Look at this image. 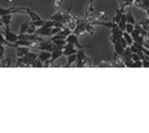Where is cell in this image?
<instances>
[{
    "label": "cell",
    "instance_id": "cell-1",
    "mask_svg": "<svg viewBox=\"0 0 149 133\" xmlns=\"http://www.w3.org/2000/svg\"><path fill=\"white\" fill-rule=\"evenodd\" d=\"M77 59H76V67L77 68H81V67H87V68H90L93 65V61L90 58H88L85 53L84 49H79L77 50Z\"/></svg>",
    "mask_w": 149,
    "mask_h": 133
},
{
    "label": "cell",
    "instance_id": "cell-2",
    "mask_svg": "<svg viewBox=\"0 0 149 133\" xmlns=\"http://www.w3.org/2000/svg\"><path fill=\"white\" fill-rule=\"evenodd\" d=\"M29 8L25 7H10V8H2L0 7V17L3 14H13V13H27Z\"/></svg>",
    "mask_w": 149,
    "mask_h": 133
},
{
    "label": "cell",
    "instance_id": "cell-3",
    "mask_svg": "<svg viewBox=\"0 0 149 133\" xmlns=\"http://www.w3.org/2000/svg\"><path fill=\"white\" fill-rule=\"evenodd\" d=\"M66 42H68V43H72L77 48V50H79V49H85V48H89L90 45H81L79 43V41H78V36L77 34H74V32H71L70 34H68L67 37H66Z\"/></svg>",
    "mask_w": 149,
    "mask_h": 133
},
{
    "label": "cell",
    "instance_id": "cell-4",
    "mask_svg": "<svg viewBox=\"0 0 149 133\" xmlns=\"http://www.w3.org/2000/svg\"><path fill=\"white\" fill-rule=\"evenodd\" d=\"M35 34L37 36H40V37H51L54 36L52 33V27H46V25H42V27H39L36 29V32Z\"/></svg>",
    "mask_w": 149,
    "mask_h": 133
},
{
    "label": "cell",
    "instance_id": "cell-5",
    "mask_svg": "<svg viewBox=\"0 0 149 133\" xmlns=\"http://www.w3.org/2000/svg\"><path fill=\"white\" fill-rule=\"evenodd\" d=\"M39 50H45V51H49V52H52L54 50L58 49L56 45L54 44V42L51 40H45V41H41L39 43Z\"/></svg>",
    "mask_w": 149,
    "mask_h": 133
},
{
    "label": "cell",
    "instance_id": "cell-6",
    "mask_svg": "<svg viewBox=\"0 0 149 133\" xmlns=\"http://www.w3.org/2000/svg\"><path fill=\"white\" fill-rule=\"evenodd\" d=\"M3 36H5V39H6L8 42H11V43H15L16 41H18V34L11 32L9 25H6V30L3 32Z\"/></svg>",
    "mask_w": 149,
    "mask_h": 133
},
{
    "label": "cell",
    "instance_id": "cell-7",
    "mask_svg": "<svg viewBox=\"0 0 149 133\" xmlns=\"http://www.w3.org/2000/svg\"><path fill=\"white\" fill-rule=\"evenodd\" d=\"M77 53V48L74 47L72 43H67L65 44V47L62 48V56H70V54H74Z\"/></svg>",
    "mask_w": 149,
    "mask_h": 133
},
{
    "label": "cell",
    "instance_id": "cell-8",
    "mask_svg": "<svg viewBox=\"0 0 149 133\" xmlns=\"http://www.w3.org/2000/svg\"><path fill=\"white\" fill-rule=\"evenodd\" d=\"M50 58H51V52H49V51L40 50V53L38 54V59H39L41 62H45L46 60H48Z\"/></svg>",
    "mask_w": 149,
    "mask_h": 133
},
{
    "label": "cell",
    "instance_id": "cell-9",
    "mask_svg": "<svg viewBox=\"0 0 149 133\" xmlns=\"http://www.w3.org/2000/svg\"><path fill=\"white\" fill-rule=\"evenodd\" d=\"M30 49L28 47H17V51H16V56L18 58L24 57L26 53H28Z\"/></svg>",
    "mask_w": 149,
    "mask_h": 133
},
{
    "label": "cell",
    "instance_id": "cell-10",
    "mask_svg": "<svg viewBox=\"0 0 149 133\" xmlns=\"http://www.w3.org/2000/svg\"><path fill=\"white\" fill-rule=\"evenodd\" d=\"M126 25H127V17H126V12H125V13H123L121 18H120V20H119L118 28L121 30V31H125V29H126Z\"/></svg>",
    "mask_w": 149,
    "mask_h": 133
},
{
    "label": "cell",
    "instance_id": "cell-11",
    "mask_svg": "<svg viewBox=\"0 0 149 133\" xmlns=\"http://www.w3.org/2000/svg\"><path fill=\"white\" fill-rule=\"evenodd\" d=\"M134 28H135V29H136L137 31L139 32V33H140V34H141L143 37H145V38L147 37V31H146V30L143 29V25H140V23H138V22H136V23L134 25Z\"/></svg>",
    "mask_w": 149,
    "mask_h": 133
},
{
    "label": "cell",
    "instance_id": "cell-12",
    "mask_svg": "<svg viewBox=\"0 0 149 133\" xmlns=\"http://www.w3.org/2000/svg\"><path fill=\"white\" fill-rule=\"evenodd\" d=\"M54 44L56 45L57 48H59V49H62L63 47H65V44L67 43L66 42V39H55V40H51Z\"/></svg>",
    "mask_w": 149,
    "mask_h": 133
},
{
    "label": "cell",
    "instance_id": "cell-13",
    "mask_svg": "<svg viewBox=\"0 0 149 133\" xmlns=\"http://www.w3.org/2000/svg\"><path fill=\"white\" fill-rule=\"evenodd\" d=\"M61 56H62V49H59V48H58V49H56V50H54L51 52V58H50V59H51L52 61H55V60H57L58 58H60Z\"/></svg>",
    "mask_w": 149,
    "mask_h": 133
},
{
    "label": "cell",
    "instance_id": "cell-14",
    "mask_svg": "<svg viewBox=\"0 0 149 133\" xmlns=\"http://www.w3.org/2000/svg\"><path fill=\"white\" fill-rule=\"evenodd\" d=\"M85 30H86V32H87L88 34L93 36L95 34V25H93L91 23H89L87 21V23L85 25Z\"/></svg>",
    "mask_w": 149,
    "mask_h": 133
},
{
    "label": "cell",
    "instance_id": "cell-15",
    "mask_svg": "<svg viewBox=\"0 0 149 133\" xmlns=\"http://www.w3.org/2000/svg\"><path fill=\"white\" fill-rule=\"evenodd\" d=\"M76 59H77L76 53L70 54V56H67V63H66V68H68V67H70L72 63H74V62H76Z\"/></svg>",
    "mask_w": 149,
    "mask_h": 133
},
{
    "label": "cell",
    "instance_id": "cell-16",
    "mask_svg": "<svg viewBox=\"0 0 149 133\" xmlns=\"http://www.w3.org/2000/svg\"><path fill=\"white\" fill-rule=\"evenodd\" d=\"M113 47H115V53H117V54H119V56H121L125 50L124 47L120 45L119 42H115V43H113Z\"/></svg>",
    "mask_w": 149,
    "mask_h": 133
},
{
    "label": "cell",
    "instance_id": "cell-17",
    "mask_svg": "<svg viewBox=\"0 0 149 133\" xmlns=\"http://www.w3.org/2000/svg\"><path fill=\"white\" fill-rule=\"evenodd\" d=\"M123 37H124V39L126 40V42H127L128 45H131V44L134 43V40H132V37L130 36V33L124 31L123 32Z\"/></svg>",
    "mask_w": 149,
    "mask_h": 133
},
{
    "label": "cell",
    "instance_id": "cell-18",
    "mask_svg": "<svg viewBox=\"0 0 149 133\" xmlns=\"http://www.w3.org/2000/svg\"><path fill=\"white\" fill-rule=\"evenodd\" d=\"M30 25V19L26 20L25 22L22 23V25H20V30H19V33H26L27 32V29H28V27Z\"/></svg>",
    "mask_w": 149,
    "mask_h": 133
},
{
    "label": "cell",
    "instance_id": "cell-19",
    "mask_svg": "<svg viewBox=\"0 0 149 133\" xmlns=\"http://www.w3.org/2000/svg\"><path fill=\"white\" fill-rule=\"evenodd\" d=\"M93 0H89L87 3H86V7H85V12L86 13H93Z\"/></svg>",
    "mask_w": 149,
    "mask_h": 133
},
{
    "label": "cell",
    "instance_id": "cell-20",
    "mask_svg": "<svg viewBox=\"0 0 149 133\" xmlns=\"http://www.w3.org/2000/svg\"><path fill=\"white\" fill-rule=\"evenodd\" d=\"M0 43H2L3 45H9V47H13L15 48V43H11V42H8L6 39H5V36H3V32H0Z\"/></svg>",
    "mask_w": 149,
    "mask_h": 133
},
{
    "label": "cell",
    "instance_id": "cell-21",
    "mask_svg": "<svg viewBox=\"0 0 149 133\" xmlns=\"http://www.w3.org/2000/svg\"><path fill=\"white\" fill-rule=\"evenodd\" d=\"M11 16L13 14H3V16H1L0 18L2 20V22H3V25H10V21H11Z\"/></svg>",
    "mask_w": 149,
    "mask_h": 133
},
{
    "label": "cell",
    "instance_id": "cell-22",
    "mask_svg": "<svg viewBox=\"0 0 149 133\" xmlns=\"http://www.w3.org/2000/svg\"><path fill=\"white\" fill-rule=\"evenodd\" d=\"M126 17H127V22H129V23H132V25H135L137 21L135 20L134 18V16H132V12H131V10L128 11V13H126Z\"/></svg>",
    "mask_w": 149,
    "mask_h": 133
},
{
    "label": "cell",
    "instance_id": "cell-23",
    "mask_svg": "<svg viewBox=\"0 0 149 133\" xmlns=\"http://www.w3.org/2000/svg\"><path fill=\"white\" fill-rule=\"evenodd\" d=\"M27 13H28V14L30 16V20H31V21H36V20H40V19H41V18H40V17L38 16L37 13L33 12V11H31L30 9H29V10L27 11Z\"/></svg>",
    "mask_w": 149,
    "mask_h": 133
},
{
    "label": "cell",
    "instance_id": "cell-24",
    "mask_svg": "<svg viewBox=\"0 0 149 133\" xmlns=\"http://www.w3.org/2000/svg\"><path fill=\"white\" fill-rule=\"evenodd\" d=\"M98 67H102V68H110L111 67V62H110V60H101L98 64Z\"/></svg>",
    "mask_w": 149,
    "mask_h": 133
},
{
    "label": "cell",
    "instance_id": "cell-25",
    "mask_svg": "<svg viewBox=\"0 0 149 133\" xmlns=\"http://www.w3.org/2000/svg\"><path fill=\"white\" fill-rule=\"evenodd\" d=\"M39 43H40V41H38V40H31L28 48L29 49H38L39 48Z\"/></svg>",
    "mask_w": 149,
    "mask_h": 133
},
{
    "label": "cell",
    "instance_id": "cell-26",
    "mask_svg": "<svg viewBox=\"0 0 149 133\" xmlns=\"http://www.w3.org/2000/svg\"><path fill=\"white\" fill-rule=\"evenodd\" d=\"M145 37H143L141 34H139L137 38L134 39V42L135 43H138V44H141V45H143V43H145Z\"/></svg>",
    "mask_w": 149,
    "mask_h": 133
},
{
    "label": "cell",
    "instance_id": "cell-27",
    "mask_svg": "<svg viewBox=\"0 0 149 133\" xmlns=\"http://www.w3.org/2000/svg\"><path fill=\"white\" fill-rule=\"evenodd\" d=\"M30 67H32V68H42V67H44V64H42V62H41V61L37 58V59L31 63Z\"/></svg>",
    "mask_w": 149,
    "mask_h": 133
},
{
    "label": "cell",
    "instance_id": "cell-28",
    "mask_svg": "<svg viewBox=\"0 0 149 133\" xmlns=\"http://www.w3.org/2000/svg\"><path fill=\"white\" fill-rule=\"evenodd\" d=\"M36 29H37V27H35L33 25H29L28 27V29H27V32L26 33H28V34H33L35 32H36Z\"/></svg>",
    "mask_w": 149,
    "mask_h": 133
},
{
    "label": "cell",
    "instance_id": "cell-29",
    "mask_svg": "<svg viewBox=\"0 0 149 133\" xmlns=\"http://www.w3.org/2000/svg\"><path fill=\"white\" fill-rule=\"evenodd\" d=\"M134 25L132 23H129V22H127V25H126V29H125V31L128 32V33H131V32L134 31Z\"/></svg>",
    "mask_w": 149,
    "mask_h": 133
},
{
    "label": "cell",
    "instance_id": "cell-30",
    "mask_svg": "<svg viewBox=\"0 0 149 133\" xmlns=\"http://www.w3.org/2000/svg\"><path fill=\"white\" fill-rule=\"evenodd\" d=\"M10 63H11V61H10L8 58H5V59H2V61H1V65H2V67H5V68L9 67V65H10Z\"/></svg>",
    "mask_w": 149,
    "mask_h": 133
},
{
    "label": "cell",
    "instance_id": "cell-31",
    "mask_svg": "<svg viewBox=\"0 0 149 133\" xmlns=\"http://www.w3.org/2000/svg\"><path fill=\"white\" fill-rule=\"evenodd\" d=\"M117 42H119V44H120V45H123L125 49L128 47V44H127V42H126V40L124 39V37H123V36L118 39V41H117Z\"/></svg>",
    "mask_w": 149,
    "mask_h": 133
},
{
    "label": "cell",
    "instance_id": "cell-32",
    "mask_svg": "<svg viewBox=\"0 0 149 133\" xmlns=\"http://www.w3.org/2000/svg\"><path fill=\"white\" fill-rule=\"evenodd\" d=\"M143 67V61L141 60H138V61H134L131 68H141Z\"/></svg>",
    "mask_w": 149,
    "mask_h": 133
},
{
    "label": "cell",
    "instance_id": "cell-33",
    "mask_svg": "<svg viewBox=\"0 0 149 133\" xmlns=\"http://www.w3.org/2000/svg\"><path fill=\"white\" fill-rule=\"evenodd\" d=\"M62 1L63 0H54V8L55 9H59L60 6L62 5Z\"/></svg>",
    "mask_w": 149,
    "mask_h": 133
},
{
    "label": "cell",
    "instance_id": "cell-34",
    "mask_svg": "<svg viewBox=\"0 0 149 133\" xmlns=\"http://www.w3.org/2000/svg\"><path fill=\"white\" fill-rule=\"evenodd\" d=\"M42 64H44V67H46V68H51V67H52V60H51V59H48V60H46L45 62H42Z\"/></svg>",
    "mask_w": 149,
    "mask_h": 133
},
{
    "label": "cell",
    "instance_id": "cell-35",
    "mask_svg": "<svg viewBox=\"0 0 149 133\" xmlns=\"http://www.w3.org/2000/svg\"><path fill=\"white\" fill-rule=\"evenodd\" d=\"M3 54H5V45L0 43V60L3 59Z\"/></svg>",
    "mask_w": 149,
    "mask_h": 133
},
{
    "label": "cell",
    "instance_id": "cell-36",
    "mask_svg": "<svg viewBox=\"0 0 149 133\" xmlns=\"http://www.w3.org/2000/svg\"><path fill=\"white\" fill-rule=\"evenodd\" d=\"M98 16H99V18L102 20V21H107V20H108V19H107V17H106V12L104 11V10H101Z\"/></svg>",
    "mask_w": 149,
    "mask_h": 133
},
{
    "label": "cell",
    "instance_id": "cell-37",
    "mask_svg": "<svg viewBox=\"0 0 149 133\" xmlns=\"http://www.w3.org/2000/svg\"><path fill=\"white\" fill-rule=\"evenodd\" d=\"M134 2V0H123V3L125 7H130Z\"/></svg>",
    "mask_w": 149,
    "mask_h": 133
},
{
    "label": "cell",
    "instance_id": "cell-38",
    "mask_svg": "<svg viewBox=\"0 0 149 133\" xmlns=\"http://www.w3.org/2000/svg\"><path fill=\"white\" fill-rule=\"evenodd\" d=\"M61 67V64H60V62H58L57 60H55V61H52V67L51 68H60Z\"/></svg>",
    "mask_w": 149,
    "mask_h": 133
},
{
    "label": "cell",
    "instance_id": "cell-39",
    "mask_svg": "<svg viewBox=\"0 0 149 133\" xmlns=\"http://www.w3.org/2000/svg\"><path fill=\"white\" fill-rule=\"evenodd\" d=\"M143 52L145 53V56H147V58H148V60H149V50H148V49L143 47Z\"/></svg>",
    "mask_w": 149,
    "mask_h": 133
},
{
    "label": "cell",
    "instance_id": "cell-40",
    "mask_svg": "<svg viewBox=\"0 0 149 133\" xmlns=\"http://www.w3.org/2000/svg\"><path fill=\"white\" fill-rule=\"evenodd\" d=\"M143 67L149 68V60H143Z\"/></svg>",
    "mask_w": 149,
    "mask_h": 133
},
{
    "label": "cell",
    "instance_id": "cell-41",
    "mask_svg": "<svg viewBox=\"0 0 149 133\" xmlns=\"http://www.w3.org/2000/svg\"><path fill=\"white\" fill-rule=\"evenodd\" d=\"M143 25V28L146 30V31H147V32L149 31V25Z\"/></svg>",
    "mask_w": 149,
    "mask_h": 133
},
{
    "label": "cell",
    "instance_id": "cell-42",
    "mask_svg": "<svg viewBox=\"0 0 149 133\" xmlns=\"http://www.w3.org/2000/svg\"><path fill=\"white\" fill-rule=\"evenodd\" d=\"M146 38H147V40H145V41H146V42L149 44V31L147 32V37H146Z\"/></svg>",
    "mask_w": 149,
    "mask_h": 133
},
{
    "label": "cell",
    "instance_id": "cell-43",
    "mask_svg": "<svg viewBox=\"0 0 149 133\" xmlns=\"http://www.w3.org/2000/svg\"><path fill=\"white\" fill-rule=\"evenodd\" d=\"M2 25H3V22H2V20H1V18H0V28H1Z\"/></svg>",
    "mask_w": 149,
    "mask_h": 133
},
{
    "label": "cell",
    "instance_id": "cell-44",
    "mask_svg": "<svg viewBox=\"0 0 149 133\" xmlns=\"http://www.w3.org/2000/svg\"><path fill=\"white\" fill-rule=\"evenodd\" d=\"M116 1H118V3H119V2H120V1H121V0H116Z\"/></svg>",
    "mask_w": 149,
    "mask_h": 133
},
{
    "label": "cell",
    "instance_id": "cell-45",
    "mask_svg": "<svg viewBox=\"0 0 149 133\" xmlns=\"http://www.w3.org/2000/svg\"><path fill=\"white\" fill-rule=\"evenodd\" d=\"M8 1H13V0H8Z\"/></svg>",
    "mask_w": 149,
    "mask_h": 133
}]
</instances>
